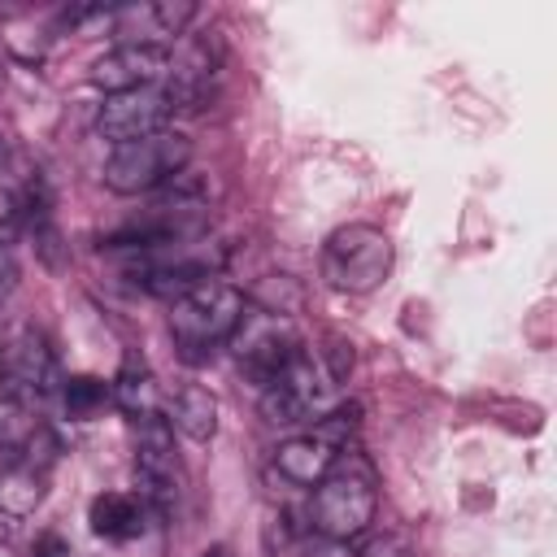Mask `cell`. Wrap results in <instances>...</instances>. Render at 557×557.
I'll return each mask as SVG.
<instances>
[{"label": "cell", "mask_w": 557, "mask_h": 557, "mask_svg": "<svg viewBox=\"0 0 557 557\" xmlns=\"http://www.w3.org/2000/svg\"><path fill=\"white\" fill-rule=\"evenodd\" d=\"M109 396H113V405H117L126 418H135V422L161 413V383H157V374L148 370L144 357H126V361H122V370H117L113 383H109Z\"/></svg>", "instance_id": "cell-13"}, {"label": "cell", "mask_w": 557, "mask_h": 557, "mask_svg": "<svg viewBox=\"0 0 557 557\" xmlns=\"http://www.w3.org/2000/svg\"><path fill=\"white\" fill-rule=\"evenodd\" d=\"M352 431H357V405H348V409H326V413L318 418V426H309V431H300V435H292V440H283V444L274 448V470H278L292 487H318L322 474H326V470L339 461V453L348 448Z\"/></svg>", "instance_id": "cell-7"}, {"label": "cell", "mask_w": 557, "mask_h": 557, "mask_svg": "<svg viewBox=\"0 0 557 557\" xmlns=\"http://www.w3.org/2000/svg\"><path fill=\"white\" fill-rule=\"evenodd\" d=\"M331 392H335L331 370L309 348H300L257 396L270 426H305L331 409Z\"/></svg>", "instance_id": "cell-6"}, {"label": "cell", "mask_w": 557, "mask_h": 557, "mask_svg": "<svg viewBox=\"0 0 557 557\" xmlns=\"http://www.w3.org/2000/svg\"><path fill=\"white\" fill-rule=\"evenodd\" d=\"M44 492H48V466L13 461V457L4 461V470H0V513L26 518V513H35Z\"/></svg>", "instance_id": "cell-16"}, {"label": "cell", "mask_w": 557, "mask_h": 557, "mask_svg": "<svg viewBox=\"0 0 557 557\" xmlns=\"http://www.w3.org/2000/svg\"><path fill=\"white\" fill-rule=\"evenodd\" d=\"M309 557H357V553L348 548V540H322L318 548H309Z\"/></svg>", "instance_id": "cell-20"}, {"label": "cell", "mask_w": 557, "mask_h": 557, "mask_svg": "<svg viewBox=\"0 0 557 557\" xmlns=\"http://www.w3.org/2000/svg\"><path fill=\"white\" fill-rule=\"evenodd\" d=\"M200 557H231V553H226V548H205Z\"/></svg>", "instance_id": "cell-22"}, {"label": "cell", "mask_w": 557, "mask_h": 557, "mask_svg": "<svg viewBox=\"0 0 557 557\" xmlns=\"http://www.w3.org/2000/svg\"><path fill=\"white\" fill-rule=\"evenodd\" d=\"M17 231H22V200L9 187H0V248H9Z\"/></svg>", "instance_id": "cell-18"}, {"label": "cell", "mask_w": 557, "mask_h": 557, "mask_svg": "<svg viewBox=\"0 0 557 557\" xmlns=\"http://www.w3.org/2000/svg\"><path fill=\"white\" fill-rule=\"evenodd\" d=\"M379 513V483L370 461L357 448H344L339 461L322 474L309 500V522L318 540H357Z\"/></svg>", "instance_id": "cell-1"}, {"label": "cell", "mask_w": 557, "mask_h": 557, "mask_svg": "<svg viewBox=\"0 0 557 557\" xmlns=\"http://www.w3.org/2000/svg\"><path fill=\"white\" fill-rule=\"evenodd\" d=\"M144 518H148V505L139 500V496H131V492H100V496H91V505H87V522H91V531L100 535V540H135L139 531H144Z\"/></svg>", "instance_id": "cell-14"}, {"label": "cell", "mask_w": 557, "mask_h": 557, "mask_svg": "<svg viewBox=\"0 0 557 557\" xmlns=\"http://www.w3.org/2000/svg\"><path fill=\"white\" fill-rule=\"evenodd\" d=\"M35 557H74V553H70V548H65L57 535H44V540L35 544Z\"/></svg>", "instance_id": "cell-21"}, {"label": "cell", "mask_w": 557, "mask_h": 557, "mask_svg": "<svg viewBox=\"0 0 557 557\" xmlns=\"http://www.w3.org/2000/svg\"><path fill=\"white\" fill-rule=\"evenodd\" d=\"M135 479L139 500L152 509H170L178 496V461H174V426L165 413L135 422Z\"/></svg>", "instance_id": "cell-11"}, {"label": "cell", "mask_w": 557, "mask_h": 557, "mask_svg": "<svg viewBox=\"0 0 557 557\" xmlns=\"http://www.w3.org/2000/svg\"><path fill=\"white\" fill-rule=\"evenodd\" d=\"M248 313V300L235 283H222V278H209L191 292H183L178 300H170V339L174 348L183 352V361H205L213 348L231 344V335L239 331Z\"/></svg>", "instance_id": "cell-2"}, {"label": "cell", "mask_w": 557, "mask_h": 557, "mask_svg": "<svg viewBox=\"0 0 557 557\" xmlns=\"http://www.w3.org/2000/svg\"><path fill=\"white\" fill-rule=\"evenodd\" d=\"M135 261L126 265V278L135 287H144L148 296H161V300H178L183 292L218 278V265H222V252L205 248L200 239H187V244H165V248H148V252H131Z\"/></svg>", "instance_id": "cell-8"}, {"label": "cell", "mask_w": 557, "mask_h": 557, "mask_svg": "<svg viewBox=\"0 0 557 557\" xmlns=\"http://www.w3.org/2000/svg\"><path fill=\"white\" fill-rule=\"evenodd\" d=\"M231 339H235L239 370L257 383V392L305 348L300 335L292 331V322H287L283 313H274V309H265V313H244V322H239V331H235Z\"/></svg>", "instance_id": "cell-10"}, {"label": "cell", "mask_w": 557, "mask_h": 557, "mask_svg": "<svg viewBox=\"0 0 557 557\" xmlns=\"http://www.w3.org/2000/svg\"><path fill=\"white\" fill-rule=\"evenodd\" d=\"M165 74H170V48L165 44H131L126 39V44H117L91 61L87 83L104 96H117V91L165 83Z\"/></svg>", "instance_id": "cell-12"}, {"label": "cell", "mask_w": 557, "mask_h": 557, "mask_svg": "<svg viewBox=\"0 0 557 557\" xmlns=\"http://www.w3.org/2000/svg\"><path fill=\"white\" fill-rule=\"evenodd\" d=\"M191 161V139L183 131H157L131 144H117L104 157V187L117 196H144L165 187L170 178L183 174V165Z\"/></svg>", "instance_id": "cell-4"}, {"label": "cell", "mask_w": 557, "mask_h": 557, "mask_svg": "<svg viewBox=\"0 0 557 557\" xmlns=\"http://www.w3.org/2000/svg\"><path fill=\"white\" fill-rule=\"evenodd\" d=\"M13 287H17V257L13 248H0V305L13 296Z\"/></svg>", "instance_id": "cell-19"}, {"label": "cell", "mask_w": 557, "mask_h": 557, "mask_svg": "<svg viewBox=\"0 0 557 557\" xmlns=\"http://www.w3.org/2000/svg\"><path fill=\"white\" fill-rule=\"evenodd\" d=\"M61 392V366L57 352L48 344V335L30 322L4 331L0 339V396L44 409V400H52Z\"/></svg>", "instance_id": "cell-5"}, {"label": "cell", "mask_w": 557, "mask_h": 557, "mask_svg": "<svg viewBox=\"0 0 557 557\" xmlns=\"http://www.w3.org/2000/svg\"><path fill=\"white\" fill-rule=\"evenodd\" d=\"M174 113H178L174 91L165 83H152V87L104 96V104L96 113V131L117 148V144H131V139H144V135L165 131Z\"/></svg>", "instance_id": "cell-9"}, {"label": "cell", "mask_w": 557, "mask_h": 557, "mask_svg": "<svg viewBox=\"0 0 557 557\" xmlns=\"http://www.w3.org/2000/svg\"><path fill=\"white\" fill-rule=\"evenodd\" d=\"M170 426L183 431L196 444L213 440L218 435V396L209 387H200V383H183L174 392V400H170Z\"/></svg>", "instance_id": "cell-15"}, {"label": "cell", "mask_w": 557, "mask_h": 557, "mask_svg": "<svg viewBox=\"0 0 557 557\" xmlns=\"http://www.w3.org/2000/svg\"><path fill=\"white\" fill-rule=\"evenodd\" d=\"M392 239L387 231L370 226V222H348V226H335L322 244V278L331 292H344V296H370L374 287L387 283L392 274Z\"/></svg>", "instance_id": "cell-3"}, {"label": "cell", "mask_w": 557, "mask_h": 557, "mask_svg": "<svg viewBox=\"0 0 557 557\" xmlns=\"http://www.w3.org/2000/svg\"><path fill=\"white\" fill-rule=\"evenodd\" d=\"M70 409V418H96L113 396H109V383L91 379V374H74V379H61V392H57Z\"/></svg>", "instance_id": "cell-17"}]
</instances>
